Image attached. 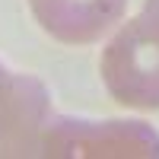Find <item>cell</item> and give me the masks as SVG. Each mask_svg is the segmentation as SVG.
<instances>
[{
  "instance_id": "cell-6",
  "label": "cell",
  "mask_w": 159,
  "mask_h": 159,
  "mask_svg": "<svg viewBox=\"0 0 159 159\" xmlns=\"http://www.w3.org/2000/svg\"><path fill=\"white\" fill-rule=\"evenodd\" d=\"M143 13H150V16L159 19V0H143Z\"/></svg>"
},
{
  "instance_id": "cell-1",
  "label": "cell",
  "mask_w": 159,
  "mask_h": 159,
  "mask_svg": "<svg viewBox=\"0 0 159 159\" xmlns=\"http://www.w3.org/2000/svg\"><path fill=\"white\" fill-rule=\"evenodd\" d=\"M99 73L118 105L159 111V19L140 13L121 22L102 48Z\"/></svg>"
},
{
  "instance_id": "cell-3",
  "label": "cell",
  "mask_w": 159,
  "mask_h": 159,
  "mask_svg": "<svg viewBox=\"0 0 159 159\" xmlns=\"http://www.w3.org/2000/svg\"><path fill=\"white\" fill-rule=\"evenodd\" d=\"M51 92L38 76L13 70L0 102V159L35 156L38 137L51 121Z\"/></svg>"
},
{
  "instance_id": "cell-4",
  "label": "cell",
  "mask_w": 159,
  "mask_h": 159,
  "mask_svg": "<svg viewBox=\"0 0 159 159\" xmlns=\"http://www.w3.org/2000/svg\"><path fill=\"white\" fill-rule=\"evenodd\" d=\"M29 10L54 42L83 48L121 25L127 0H29Z\"/></svg>"
},
{
  "instance_id": "cell-5",
  "label": "cell",
  "mask_w": 159,
  "mask_h": 159,
  "mask_svg": "<svg viewBox=\"0 0 159 159\" xmlns=\"http://www.w3.org/2000/svg\"><path fill=\"white\" fill-rule=\"evenodd\" d=\"M10 76H13V70L7 67V64H0V102H3V96H7V86H10Z\"/></svg>"
},
{
  "instance_id": "cell-2",
  "label": "cell",
  "mask_w": 159,
  "mask_h": 159,
  "mask_svg": "<svg viewBox=\"0 0 159 159\" xmlns=\"http://www.w3.org/2000/svg\"><path fill=\"white\" fill-rule=\"evenodd\" d=\"M35 156L54 159H156L159 134L147 121H124V118H61L51 115L38 137Z\"/></svg>"
}]
</instances>
